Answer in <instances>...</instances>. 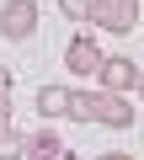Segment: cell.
<instances>
[{
  "mask_svg": "<svg viewBox=\"0 0 144 160\" xmlns=\"http://www.w3.org/2000/svg\"><path fill=\"white\" fill-rule=\"evenodd\" d=\"M32 32H37V0H6L0 6V38L27 43Z\"/></svg>",
  "mask_w": 144,
  "mask_h": 160,
  "instance_id": "7a4b0ae2",
  "label": "cell"
},
{
  "mask_svg": "<svg viewBox=\"0 0 144 160\" xmlns=\"http://www.w3.org/2000/svg\"><path fill=\"white\" fill-rule=\"evenodd\" d=\"M0 160H27V133L22 128H6V133H0Z\"/></svg>",
  "mask_w": 144,
  "mask_h": 160,
  "instance_id": "ba28073f",
  "label": "cell"
},
{
  "mask_svg": "<svg viewBox=\"0 0 144 160\" xmlns=\"http://www.w3.org/2000/svg\"><path fill=\"white\" fill-rule=\"evenodd\" d=\"M16 128V96H0V133Z\"/></svg>",
  "mask_w": 144,
  "mask_h": 160,
  "instance_id": "8fae6325",
  "label": "cell"
},
{
  "mask_svg": "<svg viewBox=\"0 0 144 160\" xmlns=\"http://www.w3.org/2000/svg\"><path fill=\"white\" fill-rule=\"evenodd\" d=\"M102 91H117V96H128V91H139L144 86V75H139V64L133 59H123V53H107V64H102Z\"/></svg>",
  "mask_w": 144,
  "mask_h": 160,
  "instance_id": "277c9868",
  "label": "cell"
},
{
  "mask_svg": "<svg viewBox=\"0 0 144 160\" xmlns=\"http://www.w3.org/2000/svg\"><path fill=\"white\" fill-rule=\"evenodd\" d=\"M0 96H11V69L0 64Z\"/></svg>",
  "mask_w": 144,
  "mask_h": 160,
  "instance_id": "7c38bea8",
  "label": "cell"
},
{
  "mask_svg": "<svg viewBox=\"0 0 144 160\" xmlns=\"http://www.w3.org/2000/svg\"><path fill=\"white\" fill-rule=\"evenodd\" d=\"M102 64H107V53H102L96 38H69V48H64V69L75 75V80H96Z\"/></svg>",
  "mask_w": 144,
  "mask_h": 160,
  "instance_id": "6da1fadb",
  "label": "cell"
},
{
  "mask_svg": "<svg viewBox=\"0 0 144 160\" xmlns=\"http://www.w3.org/2000/svg\"><path fill=\"white\" fill-rule=\"evenodd\" d=\"M96 123H102V128H133L139 118H133V102H128V96L96 86Z\"/></svg>",
  "mask_w": 144,
  "mask_h": 160,
  "instance_id": "5b68a950",
  "label": "cell"
},
{
  "mask_svg": "<svg viewBox=\"0 0 144 160\" xmlns=\"http://www.w3.org/2000/svg\"><path fill=\"white\" fill-rule=\"evenodd\" d=\"M102 32H112V38H123V32H133L139 27V0H96V16H91Z\"/></svg>",
  "mask_w": 144,
  "mask_h": 160,
  "instance_id": "3957f363",
  "label": "cell"
},
{
  "mask_svg": "<svg viewBox=\"0 0 144 160\" xmlns=\"http://www.w3.org/2000/svg\"><path fill=\"white\" fill-rule=\"evenodd\" d=\"M27 160H69L64 144H59V133H53V123H43V128L27 133Z\"/></svg>",
  "mask_w": 144,
  "mask_h": 160,
  "instance_id": "52a82bcc",
  "label": "cell"
},
{
  "mask_svg": "<svg viewBox=\"0 0 144 160\" xmlns=\"http://www.w3.org/2000/svg\"><path fill=\"white\" fill-rule=\"evenodd\" d=\"M75 112V86H43L37 91V118L43 123H59Z\"/></svg>",
  "mask_w": 144,
  "mask_h": 160,
  "instance_id": "8992f818",
  "label": "cell"
},
{
  "mask_svg": "<svg viewBox=\"0 0 144 160\" xmlns=\"http://www.w3.org/2000/svg\"><path fill=\"white\" fill-rule=\"evenodd\" d=\"M139 96H144V86H139Z\"/></svg>",
  "mask_w": 144,
  "mask_h": 160,
  "instance_id": "5bb4252c",
  "label": "cell"
},
{
  "mask_svg": "<svg viewBox=\"0 0 144 160\" xmlns=\"http://www.w3.org/2000/svg\"><path fill=\"white\" fill-rule=\"evenodd\" d=\"M59 11H64L69 22H91V16H96V0H59Z\"/></svg>",
  "mask_w": 144,
  "mask_h": 160,
  "instance_id": "30bf717a",
  "label": "cell"
},
{
  "mask_svg": "<svg viewBox=\"0 0 144 160\" xmlns=\"http://www.w3.org/2000/svg\"><path fill=\"white\" fill-rule=\"evenodd\" d=\"M96 160H133V155H123V149H107V155H96Z\"/></svg>",
  "mask_w": 144,
  "mask_h": 160,
  "instance_id": "4fadbf2b",
  "label": "cell"
},
{
  "mask_svg": "<svg viewBox=\"0 0 144 160\" xmlns=\"http://www.w3.org/2000/svg\"><path fill=\"white\" fill-rule=\"evenodd\" d=\"M75 123H96V91H75Z\"/></svg>",
  "mask_w": 144,
  "mask_h": 160,
  "instance_id": "9c48e42d",
  "label": "cell"
}]
</instances>
